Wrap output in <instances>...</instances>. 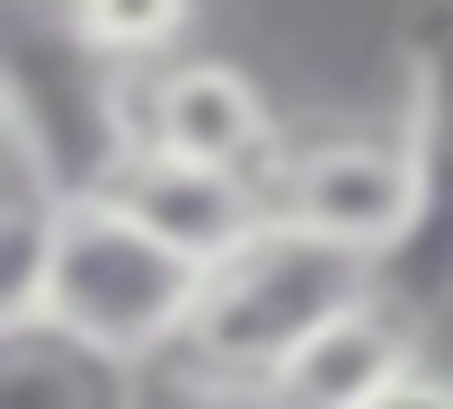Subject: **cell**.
<instances>
[{"label":"cell","mask_w":453,"mask_h":409,"mask_svg":"<svg viewBox=\"0 0 453 409\" xmlns=\"http://www.w3.org/2000/svg\"><path fill=\"white\" fill-rule=\"evenodd\" d=\"M142 391V365H116L45 320L10 329V400L0 409H134Z\"/></svg>","instance_id":"ba28073f"},{"label":"cell","mask_w":453,"mask_h":409,"mask_svg":"<svg viewBox=\"0 0 453 409\" xmlns=\"http://www.w3.org/2000/svg\"><path fill=\"white\" fill-rule=\"evenodd\" d=\"M187 27H196V0H63V36L125 72H151Z\"/></svg>","instance_id":"9c48e42d"},{"label":"cell","mask_w":453,"mask_h":409,"mask_svg":"<svg viewBox=\"0 0 453 409\" xmlns=\"http://www.w3.org/2000/svg\"><path fill=\"white\" fill-rule=\"evenodd\" d=\"M142 151L213 160V169H258L267 178V160H276V107H267V89L241 63L187 54V63L116 81V169L142 160Z\"/></svg>","instance_id":"277c9868"},{"label":"cell","mask_w":453,"mask_h":409,"mask_svg":"<svg viewBox=\"0 0 453 409\" xmlns=\"http://www.w3.org/2000/svg\"><path fill=\"white\" fill-rule=\"evenodd\" d=\"M373 285H382L373 259H356V250H338V241H320V232L276 214L250 250H232L204 276L178 356L204 365V374H232V382H267L320 320H338Z\"/></svg>","instance_id":"7a4b0ae2"},{"label":"cell","mask_w":453,"mask_h":409,"mask_svg":"<svg viewBox=\"0 0 453 409\" xmlns=\"http://www.w3.org/2000/svg\"><path fill=\"white\" fill-rule=\"evenodd\" d=\"M409 151H418V241L382 267V285L418 312L453 285V10L409 36Z\"/></svg>","instance_id":"5b68a950"},{"label":"cell","mask_w":453,"mask_h":409,"mask_svg":"<svg viewBox=\"0 0 453 409\" xmlns=\"http://www.w3.org/2000/svg\"><path fill=\"white\" fill-rule=\"evenodd\" d=\"M98 187H116L134 214L178 250V259H196L204 276L232 259V250H250L267 223H276V204H267V178L258 169H213V160H169V151H142V160H125V169H107Z\"/></svg>","instance_id":"8992f818"},{"label":"cell","mask_w":453,"mask_h":409,"mask_svg":"<svg viewBox=\"0 0 453 409\" xmlns=\"http://www.w3.org/2000/svg\"><path fill=\"white\" fill-rule=\"evenodd\" d=\"M134 409H276V400H267L258 382H232V374L187 365V356H160V365H142Z\"/></svg>","instance_id":"30bf717a"},{"label":"cell","mask_w":453,"mask_h":409,"mask_svg":"<svg viewBox=\"0 0 453 409\" xmlns=\"http://www.w3.org/2000/svg\"><path fill=\"white\" fill-rule=\"evenodd\" d=\"M365 409H453V374H435V365H409L400 382H382Z\"/></svg>","instance_id":"8fae6325"},{"label":"cell","mask_w":453,"mask_h":409,"mask_svg":"<svg viewBox=\"0 0 453 409\" xmlns=\"http://www.w3.org/2000/svg\"><path fill=\"white\" fill-rule=\"evenodd\" d=\"M409 320H418V312H409L391 285H373L365 303H347L338 320H320L258 391H267L276 409H365L382 382H400V374L418 365Z\"/></svg>","instance_id":"52a82bcc"},{"label":"cell","mask_w":453,"mask_h":409,"mask_svg":"<svg viewBox=\"0 0 453 409\" xmlns=\"http://www.w3.org/2000/svg\"><path fill=\"white\" fill-rule=\"evenodd\" d=\"M267 204L285 223L391 267L418 241V151L409 125H338L267 160Z\"/></svg>","instance_id":"3957f363"},{"label":"cell","mask_w":453,"mask_h":409,"mask_svg":"<svg viewBox=\"0 0 453 409\" xmlns=\"http://www.w3.org/2000/svg\"><path fill=\"white\" fill-rule=\"evenodd\" d=\"M196 294H204V267L178 259L116 187H72L54 214V241H45L36 294L0 312V329L45 320L116 365H160V356H178Z\"/></svg>","instance_id":"6da1fadb"}]
</instances>
